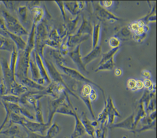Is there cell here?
Wrapping results in <instances>:
<instances>
[{
  "instance_id": "1",
  "label": "cell",
  "mask_w": 157,
  "mask_h": 138,
  "mask_svg": "<svg viewBox=\"0 0 157 138\" xmlns=\"http://www.w3.org/2000/svg\"><path fill=\"white\" fill-rule=\"evenodd\" d=\"M24 125L25 126H23L26 127L27 129L33 132H40L42 133V135H44L45 132L47 129L50 126L48 124L44 125L43 124H38V123H35L33 122H24Z\"/></svg>"
},
{
  "instance_id": "2",
  "label": "cell",
  "mask_w": 157,
  "mask_h": 138,
  "mask_svg": "<svg viewBox=\"0 0 157 138\" xmlns=\"http://www.w3.org/2000/svg\"><path fill=\"white\" fill-rule=\"evenodd\" d=\"M75 118L76 119L75 127L74 132L71 136V138H81L86 135V131L80 119L78 118V117L77 118V116H76Z\"/></svg>"
},
{
  "instance_id": "3",
  "label": "cell",
  "mask_w": 157,
  "mask_h": 138,
  "mask_svg": "<svg viewBox=\"0 0 157 138\" xmlns=\"http://www.w3.org/2000/svg\"><path fill=\"white\" fill-rule=\"evenodd\" d=\"M1 134H5L8 138H25L21 134L20 128L18 126H12L10 128L4 132H1Z\"/></svg>"
},
{
  "instance_id": "4",
  "label": "cell",
  "mask_w": 157,
  "mask_h": 138,
  "mask_svg": "<svg viewBox=\"0 0 157 138\" xmlns=\"http://www.w3.org/2000/svg\"><path fill=\"white\" fill-rule=\"evenodd\" d=\"M82 122L85 127L86 133H88L89 135H90L92 137H94L95 129H94V126L92 124V123H90L89 120L86 118V116L82 117Z\"/></svg>"
},
{
  "instance_id": "5",
  "label": "cell",
  "mask_w": 157,
  "mask_h": 138,
  "mask_svg": "<svg viewBox=\"0 0 157 138\" xmlns=\"http://www.w3.org/2000/svg\"><path fill=\"white\" fill-rule=\"evenodd\" d=\"M132 118H129L128 120L123 121L122 123H120L119 124H116L114 126V127H119L122 128L127 129H132Z\"/></svg>"
},
{
  "instance_id": "6",
  "label": "cell",
  "mask_w": 157,
  "mask_h": 138,
  "mask_svg": "<svg viewBox=\"0 0 157 138\" xmlns=\"http://www.w3.org/2000/svg\"><path fill=\"white\" fill-rule=\"evenodd\" d=\"M128 86L131 89H133L136 86V82L133 80H131L128 82Z\"/></svg>"
},
{
  "instance_id": "7",
  "label": "cell",
  "mask_w": 157,
  "mask_h": 138,
  "mask_svg": "<svg viewBox=\"0 0 157 138\" xmlns=\"http://www.w3.org/2000/svg\"><path fill=\"white\" fill-rule=\"evenodd\" d=\"M143 83L141 81H138L136 82V86L138 89H141L142 87H143Z\"/></svg>"
},
{
  "instance_id": "8",
  "label": "cell",
  "mask_w": 157,
  "mask_h": 138,
  "mask_svg": "<svg viewBox=\"0 0 157 138\" xmlns=\"http://www.w3.org/2000/svg\"><path fill=\"white\" fill-rule=\"evenodd\" d=\"M144 84L146 87H149V86H151V82L149 80H146V81H145Z\"/></svg>"
},
{
  "instance_id": "9",
  "label": "cell",
  "mask_w": 157,
  "mask_h": 138,
  "mask_svg": "<svg viewBox=\"0 0 157 138\" xmlns=\"http://www.w3.org/2000/svg\"><path fill=\"white\" fill-rule=\"evenodd\" d=\"M4 125H5V124L3 123L2 125L0 126V134H1V132H2V130H3V129L4 127Z\"/></svg>"
}]
</instances>
